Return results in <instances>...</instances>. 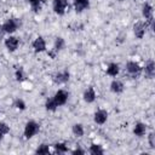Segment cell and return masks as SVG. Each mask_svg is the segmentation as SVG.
<instances>
[{"label": "cell", "instance_id": "cell-1", "mask_svg": "<svg viewBox=\"0 0 155 155\" xmlns=\"http://www.w3.org/2000/svg\"><path fill=\"white\" fill-rule=\"evenodd\" d=\"M39 130H40L39 124H38L36 121H34V120H30V121H28V122L25 124V126H24V137H25L27 139H29V138L34 137V136L39 132Z\"/></svg>", "mask_w": 155, "mask_h": 155}, {"label": "cell", "instance_id": "cell-2", "mask_svg": "<svg viewBox=\"0 0 155 155\" xmlns=\"http://www.w3.org/2000/svg\"><path fill=\"white\" fill-rule=\"evenodd\" d=\"M142 70H143V68L139 65V63H137V62H134V61H128V62L126 63V71H127L132 78H134V79L140 75Z\"/></svg>", "mask_w": 155, "mask_h": 155}, {"label": "cell", "instance_id": "cell-3", "mask_svg": "<svg viewBox=\"0 0 155 155\" xmlns=\"http://www.w3.org/2000/svg\"><path fill=\"white\" fill-rule=\"evenodd\" d=\"M68 7V1L67 0H53L52 2V8L56 15L63 16L65 13V10Z\"/></svg>", "mask_w": 155, "mask_h": 155}, {"label": "cell", "instance_id": "cell-4", "mask_svg": "<svg viewBox=\"0 0 155 155\" xmlns=\"http://www.w3.org/2000/svg\"><path fill=\"white\" fill-rule=\"evenodd\" d=\"M68 97H69V93L65 90H58L52 98L58 107H62L68 102Z\"/></svg>", "mask_w": 155, "mask_h": 155}, {"label": "cell", "instance_id": "cell-5", "mask_svg": "<svg viewBox=\"0 0 155 155\" xmlns=\"http://www.w3.org/2000/svg\"><path fill=\"white\" fill-rule=\"evenodd\" d=\"M19 27V22L16 19V18H8L4 24H2V28L5 30V33L7 34H12L15 33Z\"/></svg>", "mask_w": 155, "mask_h": 155}, {"label": "cell", "instance_id": "cell-6", "mask_svg": "<svg viewBox=\"0 0 155 155\" xmlns=\"http://www.w3.org/2000/svg\"><path fill=\"white\" fill-rule=\"evenodd\" d=\"M145 31H147V23L139 21L133 24V33L137 39H143L145 35Z\"/></svg>", "mask_w": 155, "mask_h": 155}, {"label": "cell", "instance_id": "cell-7", "mask_svg": "<svg viewBox=\"0 0 155 155\" xmlns=\"http://www.w3.org/2000/svg\"><path fill=\"white\" fill-rule=\"evenodd\" d=\"M153 12H154V10H153V6L150 4H148V2L143 4V6H142V16L149 23L153 22Z\"/></svg>", "mask_w": 155, "mask_h": 155}, {"label": "cell", "instance_id": "cell-8", "mask_svg": "<svg viewBox=\"0 0 155 155\" xmlns=\"http://www.w3.org/2000/svg\"><path fill=\"white\" fill-rule=\"evenodd\" d=\"M5 46L10 52H15L19 46V41L16 36H8L7 39H5Z\"/></svg>", "mask_w": 155, "mask_h": 155}, {"label": "cell", "instance_id": "cell-9", "mask_svg": "<svg viewBox=\"0 0 155 155\" xmlns=\"http://www.w3.org/2000/svg\"><path fill=\"white\" fill-rule=\"evenodd\" d=\"M69 73L68 70H63V71H59L57 73L56 75H53V82L57 84V85H62V84H65L68 82L69 80Z\"/></svg>", "mask_w": 155, "mask_h": 155}, {"label": "cell", "instance_id": "cell-10", "mask_svg": "<svg viewBox=\"0 0 155 155\" xmlns=\"http://www.w3.org/2000/svg\"><path fill=\"white\" fill-rule=\"evenodd\" d=\"M93 120H94V122L98 124V125L105 124V121L108 120V113H107V110H104V109L97 110V111L94 113V115H93Z\"/></svg>", "mask_w": 155, "mask_h": 155}, {"label": "cell", "instance_id": "cell-11", "mask_svg": "<svg viewBox=\"0 0 155 155\" xmlns=\"http://www.w3.org/2000/svg\"><path fill=\"white\" fill-rule=\"evenodd\" d=\"M33 48H34V52H36V53L46 51V41L44 40V38L38 36L33 41Z\"/></svg>", "mask_w": 155, "mask_h": 155}, {"label": "cell", "instance_id": "cell-12", "mask_svg": "<svg viewBox=\"0 0 155 155\" xmlns=\"http://www.w3.org/2000/svg\"><path fill=\"white\" fill-rule=\"evenodd\" d=\"M90 7V0H74V8L76 12H82Z\"/></svg>", "mask_w": 155, "mask_h": 155}, {"label": "cell", "instance_id": "cell-13", "mask_svg": "<svg viewBox=\"0 0 155 155\" xmlns=\"http://www.w3.org/2000/svg\"><path fill=\"white\" fill-rule=\"evenodd\" d=\"M84 101L86 103H93L94 99H96V92L93 90V87H87L84 92Z\"/></svg>", "mask_w": 155, "mask_h": 155}, {"label": "cell", "instance_id": "cell-14", "mask_svg": "<svg viewBox=\"0 0 155 155\" xmlns=\"http://www.w3.org/2000/svg\"><path fill=\"white\" fill-rule=\"evenodd\" d=\"M144 73H145L147 78H149V79L154 78V74H155V63H154V61H151V59L148 61V63L144 67Z\"/></svg>", "mask_w": 155, "mask_h": 155}, {"label": "cell", "instance_id": "cell-15", "mask_svg": "<svg viewBox=\"0 0 155 155\" xmlns=\"http://www.w3.org/2000/svg\"><path fill=\"white\" fill-rule=\"evenodd\" d=\"M133 133L137 137H143L147 133V125L143 122H137L133 127Z\"/></svg>", "mask_w": 155, "mask_h": 155}, {"label": "cell", "instance_id": "cell-16", "mask_svg": "<svg viewBox=\"0 0 155 155\" xmlns=\"http://www.w3.org/2000/svg\"><path fill=\"white\" fill-rule=\"evenodd\" d=\"M124 88H125L124 84H122L121 81H119V80H113L111 84H110V91H111L113 93L119 94V93H121V92L124 91Z\"/></svg>", "mask_w": 155, "mask_h": 155}, {"label": "cell", "instance_id": "cell-17", "mask_svg": "<svg viewBox=\"0 0 155 155\" xmlns=\"http://www.w3.org/2000/svg\"><path fill=\"white\" fill-rule=\"evenodd\" d=\"M119 71H120V68H119V64L117 63H110L108 65V68H107V74L109 76H113V78L117 76Z\"/></svg>", "mask_w": 155, "mask_h": 155}, {"label": "cell", "instance_id": "cell-18", "mask_svg": "<svg viewBox=\"0 0 155 155\" xmlns=\"http://www.w3.org/2000/svg\"><path fill=\"white\" fill-rule=\"evenodd\" d=\"M71 131H73L74 136H76V137H82V136H84V133H85L84 126H82L81 124H75V125H73Z\"/></svg>", "mask_w": 155, "mask_h": 155}, {"label": "cell", "instance_id": "cell-19", "mask_svg": "<svg viewBox=\"0 0 155 155\" xmlns=\"http://www.w3.org/2000/svg\"><path fill=\"white\" fill-rule=\"evenodd\" d=\"M64 45H65V42H64V39L63 38H56L54 44H53V51L54 52H58V51L63 50L64 48Z\"/></svg>", "mask_w": 155, "mask_h": 155}, {"label": "cell", "instance_id": "cell-20", "mask_svg": "<svg viewBox=\"0 0 155 155\" xmlns=\"http://www.w3.org/2000/svg\"><path fill=\"white\" fill-rule=\"evenodd\" d=\"M45 107L48 111H56V109L58 108V105L56 104V102L53 101V98H47L46 99V103H45Z\"/></svg>", "mask_w": 155, "mask_h": 155}, {"label": "cell", "instance_id": "cell-21", "mask_svg": "<svg viewBox=\"0 0 155 155\" xmlns=\"http://www.w3.org/2000/svg\"><path fill=\"white\" fill-rule=\"evenodd\" d=\"M90 153L93 154V155H101V154L104 153V150H103L102 145H99V144H91V147H90Z\"/></svg>", "mask_w": 155, "mask_h": 155}, {"label": "cell", "instance_id": "cell-22", "mask_svg": "<svg viewBox=\"0 0 155 155\" xmlns=\"http://www.w3.org/2000/svg\"><path fill=\"white\" fill-rule=\"evenodd\" d=\"M28 2L30 4V6H31L34 12H40L41 5H42V0H28Z\"/></svg>", "mask_w": 155, "mask_h": 155}, {"label": "cell", "instance_id": "cell-23", "mask_svg": "<svg viewBox=\"0 0 155 155\" xmlns=\"http://www.w3.org/2000/svg\"><path fill=\"white\" fill-rule=\"evenodd\" d=\"M54 151L57 154H65L68 151V147L64 143H57L54 144Z\"/></svg>", "mask_w": 155, "mask_h": 155}, {"label": "cell", "instance_id": "cell-24", "mask_svg": "<svg viewBox=\"0 0 155 155\" xmlns=\"http://www.w3.org/2000/svg\"><path fill=\"white\" fill-rule=\"evenodd\" d=\"M36 154H42V155H46V154H50V147L47 144H41L38 147V149L35 150Z\"/></svg>", "mask_w": 155, "mask_h": 155}, {"label": "cell", "instance_id": "cell-25", "mask_svg": "<svg viewBox=\"0 0 155 155\" xmlns=\"http://www.w3.org/2000/svg\"><path fill=\"white\" fill-rule=\"evenodd\" d=\"M15 78H16V80H17V81H19V82L24 81V80H25L24 70H23L22 68H18V69L16 70V73H15Z\"/></svg>", "mask_w": 155, "mask_h": 155}, {"label": "cell", "instance_id": "cell-26", "mask_svg": "<svg viewBox=\"0 0 155 155\" xmlns=\"http://www.w3.org/2000/svg\"><path fill=\"white\" fill-rule=\"evenodd\" d=\"M13 107H15L16 109H19V110H24V109H25V103H24V101H23V99H19V98H17V99L15 101V103H13Z\"/></svg>", "mask_w": 155, "mask_h": 155}, {"label": "cell", "instance_id": "cell-27", "mask_svg": "<svg viewBox=\"0 0 155 155\" xmlns=\"http://www.w3.org/2000/svg\"><path fill=\"white\" fill-rule=\"evenodd\" d=\"M0 132L2 134H7L10 132V126L6 122H0Z\"/></svg>", "mask_w": 155, "mask_h": 155}, {"label": "cell", "instance_id": "cell-28", "mask_svg": "<svg viewBox=\"0 0 155 155\" xmlns=\"http://www.w3.org/2000/svg\"><path fill=\"white\" fill-rule=\"evenodd\" d=\"M154 138H155V136H154V133L151 132V133H149V136H148V140H149V145H150V148H155V140H154Z\"/></svg>", "mask_w": 155, "mask_h": 155}, {"label": "cell", "instance_id": "cell-29", "mask_svg": "<svg viewBox=\"0 0 155 155\" xmlns=\"http://www.w3.org/2000/svg\"><path fill=\"white\" fill-rule=\"evenodd\" d=\"M71 154H74V155H76V154L82 155V154H85V150H82V149H80V148H76V149H74V150L71 151Z\"/></svg>", "mask_w": 155, "mask_h": 155}, {"label": "cell", "instance_id": "cell-30", "mask_svg": "<svg viewBox=\"0 0 155 155\" xmlns=\"http://www.w3.org/2000/svg\"><path fill=\"white\" fill-rule=\"evenodd\" d=\"M5 34H6V33H5V30H4V28H2V24H1V25H0V39H2Z\"/></svg>", "mask_w": 155, "mask_h": 155}, {"label": "cell", "instance_id": "cell-31", "mask_svg": "<svg viewBox=\"0 0 155 155\" xmlns=\"http://www.w3.org/2000/svg\"><path fill=\"white\" fill-rule=\"evenodd\" d=\"M2 137H4V134H2V133H1V132H0V140H1V139H2Z\"/></svg>", "mask_w": 155, "mask_h": 155}, {"label": "cell", "instance_id": "cell-32", "mask_svg": "<svg viewBox=\"0 0 155 155\" xmlns=\"http://www.w3.org/2000/svg\"><path fill=\"white\" fill-rule=\"evenodd\" d=\"M119 1H124V0H119Z\"/></svg>", "mask_w": 155, "mask_h": 155}]
</instances>
